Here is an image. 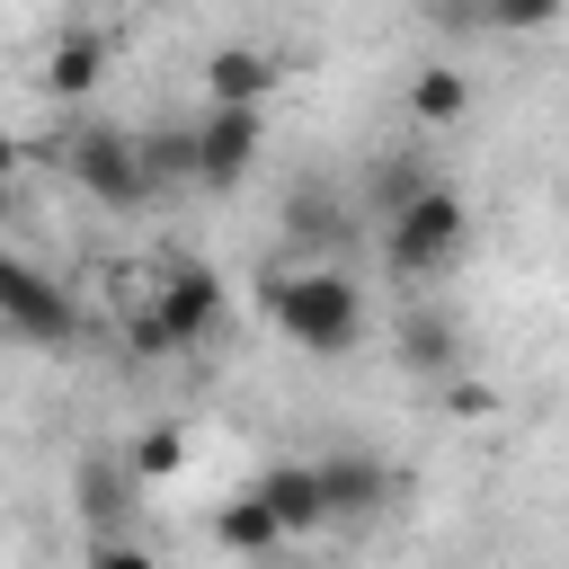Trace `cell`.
Wrapping results in <instances>:
<instances>
[{
    "label": "cell",
    "mask_w": 569,
    "mask_h": 569,
    "mask_svg": "<svg viewBox=\"0 0 569 569\" xmlns=\"http://www.w3.org/2000/svg\"><path fill=\"white\" fill-rule=\"evenodd\" d=\"M258 311L302 347V356H347L365 338V284L347 267H267Z\"/></svg>",
    "instance_id": "obj_1"
},
{
    "label": "cell",
    "mask_w": 569,
    "mask_h": 569,
    "mask_svg": "<svg viewBox=\"0 0 569 569\" xmlns=\"http://www.w3.org/2000/svg\"><path fill=\"white\" fill-rule=\"evenodd\" d=\"M462 240H471V204L453 196V187H418L400 213H382V267L400 276V284H427V276H445L453 258H462Z\"/></svg>",
    "instance_id": "obj_2"
},
{
    "label": "cell",
    "mask_w": 569,
    "mask_h": 569,
    "mask_svg": "<svg viewBox=\"0 0 569 569\" xmlns=\"http://www.w3.org/2000/svg\"><path fill=\"white\" fill-rule=\"evenodd\" d=\"M62 169H71V187H89L98 204H142L151 187H160V160H151V133H116V124H80L62 151H53Z\"/></svg>",
    "instance_id": "obj_3"
},
{
    "label": "cell",
    "mask_w": 569,
    "mask_h": 569,
    "mask_svg": "<svg viewBox=\"0 0 569 569\" xmlns=\"http://www.w3.org/2000/svg\"><path fill=\"white\" fill-rule=\"evenodd\" d=\"M0 311H9V329H18L27 347H62V338L80 329L71 284H53V276H44V267H27V258H9V267H0Z\"/></svg>",
    "instance_id": "obj_4"
},
{
    "label": "cell",
    "mask_w": 569,
    "mask_h": 569,
    "mask_svg": "<svg viewBox=\"0 0 569 569\" xmlns=\"http://www.w3.org/2000/svg\"><path fill=\"white\" fill-rule=\"evenodd\" d=\"M258 142H267L258 107H204V124H196V178L204 187H240L258 169Z\"/></svg>",
    "instance_id": "obj_5"
},
{
    "label": "cell",
    "mask_w": 569,
    "mask_h": 569,
    "mask_svg": "<svg viewBox=\"0 0 569 569\" xmlns=\"http://www.w3.org/2000/svg\"><path fill=\"white\" fill-rule=\"evenodd\" d=\"M160 311H169V329H178L187 347H204V338L222 329V276H213L204 258H169V267H160Z\"/></svg>",
    "instance_id": "obj_6"
},
{
    "label": "cell",
    "mask_w": 569,
    "mask_h": 569,
    "mask_svg": "<svg viewBox=\"0 0 569 569\" xmlns=\"http://www.w3.org/2000/svg\"><path fill=\"white\" fill-rule=\"evenodd\" d=\"M320 489H329V516H382L409 480H400L382 453H329V462H320Z\"/></svg>",
    "instance_id": "obj_7"
},
{
    "label": "cell",
    "mask_w": 569,
    "mask_h": 569,
    "mask_svg": "<svg viewBox=\"0 0 569 569\" xmlns=\"http://www.w3.org/2000/svg\"><path fill=\"white\" fill-rule=\"evenodd\" d=\"M276 80H284V71H276V53H258V44H213V53H204V107H267Z\"/></svg>",
    "instance_id": "obj_8"
},
{
    "label": "cell",
    "mask_w": 569,
    "mask_h": 569,
    "mask_svg": "<svg viewBox=\"0 0 569 569\" xmlns=\"http://www.w3.org/2000/svg\"><path fill=\"white\" fill-rule=\"evenodd\" d=\"M213 542H222L231 560H267V551H284L293 533H284V516L267 507V489H240V498L213 507Z\"/></svg>",
    "instance_id": "obj_9"
},
{
    "label": "cell",
    "mask_w": 569,
    "mask_h": 569,
    "mask_svg": "<svg viewBox=\"0 0 569 569\" xmlns=\"http://www.w3.org/2000/svg\"><path fill=\"white\" fill-rule=\"evenodd\" d=\"M258 489H267V507L284 516V533H311V525H329V489H320V462H276Z\"/></svg>",
    "instance_id": "obj_10"
},
{
    "label": "cell",
    "mask_w": 569,
    "mask_h": 569,
    "mask_svg": "<svg viewBox=\"0 0 569 569\" xmlns=\"http://www.w3.org/2000/svg\"><path fill=\"white\" fill-rule=\"evenodd\" d=\"M98 80H107V44H98L89 27H80V36H62V44L44 53V89H53V98H89Z\"/></svg>",
    "instance_id": "obj_11"
},
{
    "label": "cell",
    "mask_w": 569,
    "mask_h": 569,
    "mask_svg": "<svg viewBox=\"0 0 569 569\" xmlns=\"http://www.w3.org/2000/svg\"><path fill=\"white\" fill-rule=\"evenodd\" d=\"M462 107H471V80H462V71H445V62H427V71L409 80V116H418L427 133H445V124H462Z\"/></svg>",
    "instance_id": "obj_12"
},
{
    "label": "cell",
    "mask_w": 569,
    "mask_h": 569,
    "mask_svg": "<svg viewBox=\"0 0 569 569\" xmlns=\"http://www.w3.org/2000/svg\"><path fill=\"white\" fill-rule=\"evenodd\" d=\"M178 462H187V436L178 427H142L133 445H124V471L151 489V480H178Z\"/></svg>",
    "instance_id": "obj_13"
},
{
    "label": "cell",
    "mask_w": 569,
    "mask_h": 569,
    "mask_svg": "<svg viewBox=\"0 0 569 569\" xmlns=\"http://www.w3.org/2000/svg\"><path fill=\"white\" fill-rule=\"evenodd\" d=\"M400 365H409V373H445V365H453V329L427 320V311H409V329H400Z\"/></svg>",
    "instance_id": "obj_14"
},
{
    "label": "cell",
    "mask_w": 569,
    "mask_h": 569,
    "mask_svg": "<svg viewBox=\"0 0 569 569\" xmlns=\"http://www.w3.org/2000/svg\"><path fill=\"white\" fill-rule=\"evenodd\" d=\"M124 489H142V480H133V471H107V462H89V471H80V507H89V516H116V507H124Z\"/></svg>",
    "instance_id": "obj_15"
},
{
    "label": "cell",
    "mask_w": 569,
    "mask_h": 569,
    "mask_svg": "<svg viewBox=\"0 0 569 569\" xmlns=\"http://www.w3.org/2000/svg\"><path fill=\"white\" fill-rule=\"evenodd\" d=\"M560 9H569V0H489L480 18H489V27H507V36H533V27H551Z\"/></svg>",
    "instance_id": "obj_16"
},
{
    "label": "cell",
    "mask_w": 569,
    "mask_h": 569,
    "mask_svg": "<svg viewBox=\"0 0 569 569\" xmlns=\"http://www.w3.org/2000/svg\"><path fill=\"white\" fill-rule=\"evenodd\" d=\"M445 409H453V418H489V409H498V391H489V382H453V391H445Z\"/></svg>",
    "instance_id": "obj_17"
},
{
    "label": "cell",
    "mask_w": 569,
    "mask_h": 569,
    "mask_svg": "<svg viewBox=\"0 0 569 569\" xmlns=\"http://www.w3.org/2000/svg\"><path fill=\"white\" fill-rule=\"evenodd\" d=\"M89 569H160V560H151L142 542H98V551H89Z\"/></svg>",
    "instance_id": "obj_18"
}]
</instances>
